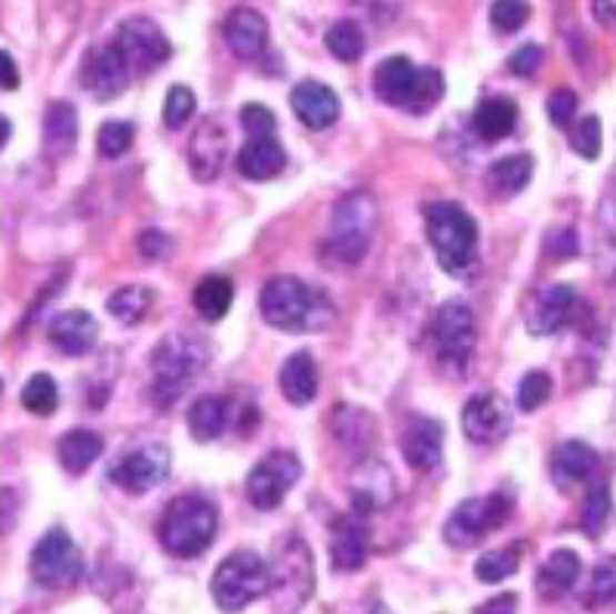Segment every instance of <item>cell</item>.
Returning a JSON list of instances; mask_svg holds the SVG:
<instances>
[{
	"label": "cell",
	"mask_w": 616,
	"mask_h": 614,
	"mask_svg": "<svg viewBox=\"0 0 616 614\" xmlns=\"http://www.w3.org/2000/svg\"><path fill=\"white\" fill-rule=\"evenodd\" d=\"M425 235L447 275L453 279L468 275V269L478 260V223L472 220L466 208L453 201L432 204L425 210Z\"/></svg>",
	"instance_id": "6da1fadb"
},
{
	"label": "cell",
	"mask_w": 616,
	"mask_h": 614,
	"mask_svg": "<svg viewBox=\"0 0 616 614\" xmlns=\"http://www.w3.org/2000/svg\"><path fill=\"white\" fill-rule=\"evenodd\" d=\"M216 531H220L216 506L198 494H182L176 501H170L158 522V541L170 556L192 558L201 556L216 541Z\"/></svg>",
	"instance_id": "7a4b0ae2"
},
{
	"label": "cell",
	"mask_w": 616,
	"mask_h": 614,
	"mask_svg": "<svg viewBox=\"0 0 616 614\" xmlns=\"http://www.w3.org/2000/svg\"><path fill=\"white\" fill-rule=\"evenodd\" d=\"M274 614H300L315 593V558L300 534H284L269 562Z\"/></svg>",
	"instance_id": "3957f363"
},
{
	"label": "cell",
	"mask_w": 616,
	"mask_h": 614,
	"mask_svg": "<svg viewBox=\"0 0 616 614\" xmlns=\"http://www.w3.org/2000/svg\"><path fill=\"white\" fill-rule=\"evenodd\" d=\"M260 312L281 331H317L333 319L327 300L293 275H277L262 288Z\"/></svg>",
	"instance_id": "277c9868"
},
{
	"label": "cell",
	"mask_w": 616,
	"mask_h": 614,
	"mask_svg": "<svg viewBox=\"0 0 616 614\" xmlns=\"http://www.w3.org/2000/svg\"><path fill=\"white\" fill-rule=\"evenodd\" d=\"M380 223V208L376 198L370 192H349L345 198L336 201L333 208V220H330V238L324 256L330 263L340 265H357L370 251V241Z\"/></svg>",
	"instance_id": "5b68a950"
},
{
	"label": "cell",
	"mask_w": 616,
	"mask_h": 614,
	"mask_svg": "<svg viewBox=\"0 0 616 614\" xmlns=\"http://www.w3.org/2000/svg\"><path fill=\"white\" fill-rule=\"evenodd\" d=\"M206 343L194 334H166L151 352V371H154V402L170 405L176 402L185 383L206 364Z\"/></svg>",
	"instance_id": "8992f818"
},
{
	"label": "cell",
	"mask_w": 616,
	"mask_h": 614,
	"mask_svg": "<svg viewBox=\"0 0 616 614\" xmlns=\"http://www.w3.org/2000/svg\"><path fill=\"white\" fill-rule=\"evenodd\" d=\"M210 590L225 612H241L269 593V562L253 550H234L220 562Z\"/></svg>",
	"instance_id": "52a82bcc"
},
{
	"label": "cell",
	"mask_w": 616,
	"mask_h": 614,
	"mask_svg": "<svg viewBox=\"0 0 616 614\" xmlns=\"http://www.w3.org/2000/svg\"><path fill=\"white\" fill-rule=\"evenodd\" d=\"M512 516V501L506 494H487V497H472L463 501L444 522V541L451 546H475L484 541L491 531L503 529Z\"/></svg>",
	"instance_id": "ba28073f"
},
{
	"label": "cell",
	"mask_w": 616,
	"mask_h": 614,
	"mask_svg": "<svg viewBox=\"0 0 616 614\" xmlns=\"http://www.w3.org/2000/svg\"><path fill=\"white\" fill-rule=\"evenodd\" d=\"M28 568H31L34 584L47 586V590H65L83 572L81 550H78V544L62 529L47 531L41 541H38V546L31 550Z\"/></svg>",
	"instance_id": "9c48e42d"
},
{
	"label": "cell",
	"mask_w": 616,
	"mask_h": 614,
	"mask_svg": "<svg viewBox=\"0 0 616 614\" xmlns=\"http://www.w3.org/2000/svg\"><path fill=\"white\" fill-rule=\"evenodd\" d=\"M300 475L302 463L293 451H272L246 475V497L256 510H265V513L277 510L293 485L300 482Z\"/></svg>",
	"instance_id": "30bf717a"
},
{
	"label": "cell",
	"mask_w": 616,
	"mask_h": 614,
	"mask_svg": "<svg viewBox=\"0 0 616 614\" xmlns=\"http://www.w3.org/2000/svg\"><path fill=\"white\" fill-rule=\"evenodd\" d=\"M114 47L121 50L123 62L133 74H149L170 59V41H166L164 29L158 22L145 19V16L123 19Z\"/></svg>",
	"instance_id": "8fae6325"
},
{
	"label": "cell",
	"mask_w": 616,
	"mask_h": 614,
	"mask_svg": "<svg viewBox=\"0 0 616 614\" xmlns=\"http://www.w3.org/2000/svg\"><path fill=\"white\" fill-rule=\"evenodd\" d=\"M432 343H435L441 362L463 368L472 359L475 343H478V328H475L472 309L460 300H447L438 309L435 324H432Z\"/></svg>",
	"instance_id": "7c38bea8"
},
{
	"label": "cell",
	"mask_w": 616,
	"mask_h": 614,
	"mask_svg": "<svg viewBox=\"0 0 616 614\" xmlns=\"http://www.w3.org/2000/svg\"><path fill=\"white\" fill-rule=\"evenodd\" d=\"M512 430V411L508 402L496 392H478L463 407V433L475 445H496Z\"/></svg>",
	"instance_id": "4fadbf2b"
},
{
	"label": "cell",
	"mask_w": 616,
	"mask_h": 614,
	"mask_svg": "<svg viewBox=\"0 0 616 614\" xmlns=\"http://www.w3.org/2000/svg\"><path fill=\"white\" fill-rule=\"evenodd\" d=\"M170 470V454L161 445H145L123 454L121 461L111 466V482L127 494H149L158 482H164Z\"/></svg>",
	"instance_id": "5bb4252c"
},
{
	"label": "cell",
	"mask_w": 616,
	"mask_h": 614,
	"mask_svg": "<svg viewBox=\"0 0 616 614\" xmlns=\"http://www.w3.org/2000/svg\"><path fill=\"white\" fill-rule=\"evenodd\" d=\"M401 454L416 473H435L444 457V426L432 417H411L401 433Z\"/></svg>",
	"instance_id": "9a60e30c"
},
{
	"label": "cell",
	"mask_w": 616,
	"mask_h": 614,
	"mask_svg": "<svg viewBox=\"0 0 616 614\" xmlns=\"http://www.w3.org/2000/svg\"><path fill=\"white\" fill-rule=\"evenodd\" d=\"M576 293L570 284H548L536 293L534 306L527 312V331L534 336H552L574 319Z\"/></svg>",
	"instance_id": "2e32d148"
},
{
	"label": "cell",
	"mask_w": 616,
	"mask_h": 614,
	"mask_svg": "<svg viewBox=\"0 0 616 614\" xmlns=\"http://www.w3.org/2000/svg\"><path fill=\"white\" fill-rule=\"evenodd\" d=\"M290 105L309 130H327L340 121V97L321 81H302L290 93Z\"/></svg>",
	"instance_id": "e0dca14e"
},
{
	"label": "cell",
	"mask_w": 616,
	"mask_h": 614,
	"mask_svg": "<svg viewBox=\"0 0 616 614\" xmlns=\"http://www.w3.org/2000/svg\"><path fill=\"white\" fill-rule=\"evenodd\" d=\"M225 158H229V133L222 130L220 121H206L198 127V133L189 142V164L194 180H216L225 168Z\"/></svg>",
	"instance_id": "ac0fdd59"
},
{
	"label": "cell",
	"mask_w": 616,
	"mask_h": 614,
	"mask_svg": "<svg viewBox=\"0 0 616 614\" xmlns=\"http://www.w3.org/2000/svg\"><path fill=\"white\" fill-rule=\"evenodd\" d=\"M130 78H133V71L127 69L121 50L114 43L102 47L97 53H90L87 69H83V81H87V87L93 90L97 99L121 97L127 84H130Z\"/></svg>",
	"instance_id": "d6986e66"
},
{
	"label": "cell",
	"mask_w": 616,
	"mask_h": 614,
	"mask_svg": "<svg viewBox=\"0 0 616 614\" xmlns=\"http://www.w3.org/2000/svg\"><path fill=\"white\" fill-rule=\"evenodd\" d=\"M222 34H225V43L232 47V53L244 59H256L269 47V22L265 16L250 7L232 10L222 26Z\"/></svg>",
	"instance_id": "ffe728a7"
},
{
	"label": "cell",
	"mask_w": 616,
	"mask_h": 614,
	"mask_svg": "<svg viewBox=\"0 0 616 614\" xmlns=\"http://www.w3.org/2000/svg\"><path fill=\"white\" fill-rule=\"evenodd\" d=\"M50 340L59 352L65 355H87L97 346L99 324L90 312L83 309H69L62 315H55L50 322Z\"/></svg>",
	"instance_id": "44dd1931"
},
{
	"label": "cell",
	"mask_w": 616,
	"mask_h": 614,
	"mask_svg": "<svg viewBox=\"0 0 616 614\" xmlns=\"http://www.w3.org/2000/svg\"><path fill=\"white\" fill-rule=\"evenodd\" d=\"M416 78H420V69L413 66L411 59L392 57L376 66V71H373V87H376V97L383 99V102L407 109L413 90H416Z\"/></svg>",
	"instance_id": "7402d4cb"
},
{
	"label": "cell",
	"mask_w": 616,
	"mask_h": 614,
	"mask_svg": "<svg viewBox=\"0 0 616 614\" xmlns=\"http://www.w3.org/2000/svg\"><path fill=\"white\" fill-rule=\"evenodd\" d=\"M234 164H238V173L246 180H274L287 164V152L281 149V142L274 137H250V142L238 152Z\"/></svg>",
	"instance_id": "603a6c76"
},
{
	"label": "cell",
	"mask_w": 616,
	"mask_h": 614,
	"mask_svg": "<svg viewBox=\"0 0 616 614\" xmlns=\"http://www.w3.org/2000/svg\"><path fill=\"white\" fill-rule=\"evenodd\" d=\"M367 558V534L355 516H343L333 522L330 534V562L340 572H357Z\"/></svg>",
	"instance_id": "cb8c5ba5"
},
{
	"label": "cell",
	"mask_w": 616,
	"mask_h": 614,
	"mask_svg": "<svg viewBox=\"0 0 616 614\" xmlns=\"http://www.w3.org/2000/svg\"><path fill=\"white\" fill-rule=\"evenodd\" d=\"M595 470H598V454L586 442H562L552 451V479L562 489L586 482Z\"/></svg>",
	"instance_id": "d4e9b609"
},
{
	"label": "cell",
	"mask_w": 616,
	"mask_h": 614,
	"mask_svg": "<svg viewBox=\"0 0 616 614\" xmlns=\"http://www.w3.org/2000/svg\"><path fill=\"white\" fill-rule=\"evenodd\" d=\"M583 572V562L576 556L574 550H555L548 553V558L539 565L536 574V590L543 600H562L567 590H574V584L579 581Z\"/></svg>",
	"instance_id": "484cf974"
},
{
	"label": "cell",
	"mask_w": 616,
	"mask_h": 614,
	"mask_svg": "<svg viewBox=\"0 0 616 614\" xmlns=\"http://www.w3.org/2000/svg\"><path fill=\"white\" fill-rule=\"evenodd\" d=\"M277 383L290 405H309L317 395V362L309 352H293L287 362L281 364Z\"/></svg>",
	"instance_id": "4316f807"
},
{
	"label": "cell",
	"mask_w": 616,
	"mask_h": 614,
	"mask_svg": "<svg viewBox=\"0 0 616 614\" xmlns=\"http://www.w3.org/2000/svg\"><path fill=\"white\" fill-rule=\"evenodd\" d=\"M78 142V112L71 102H50L43 114V149L50 158L69 154Z\"/></svg>",
	"instance_id": "83f0119b"
},
{
	"label": "cell",
	"mask_w": 616,
	"mask_h": 614,
	"mask_svg": "<svg viewBox=\"0 0 616 614\" xmlns=\"http://www.w3.org/2000/svg\"><path fill=\"white\" fill-rule=\"evenodd\" d=\"M102 435L90 433V430H71L59 439L55 445V454H59V463L62 470L71 475L87 473L93 463L102 457Z\"/></svg>",
	"instance_id": "f1b7e54d"
},
{
	"label": "cell",
	"mask_w": 616,
	"mask_h": 614,
	"mask_svg": "<svg viewBox=\"0 0 616 614\" xmlns=\"http://www.w3.org/2000/svg\"><path fill=\"white\" fill-rule=\"evenodd\" d=\"M518 124V105L508 97H491L475 109V133L484 142L506 140Z\"/></svg>",
	"instance_id": "f546056e"
},
{
	"label": "cell",
	"mask_w": 616,
	"mask_h": 614,
	"mask_svg": "<svg viewBox=\"0 0 616 614\" xmlns=\"http://www.w3.org/2000/svg\"><path fill=\"white\" fill-rule=\"evenodd\" d=\"M534 177V158L531 154H508L493 161L487 170V185L496 198H512L527 189V182Z\"/></svg>",
	"instance_id": "4dcf8cb0"
},
{
	"label": "cell",
	"mask_w": 616,
	"mask_h": 614,
	"mask_svg": "<svg viewBox=\"0 0 616 614\" xmlns=\"http://www.w3.org/2000/svg\"><path fill=\"white\" fill-rule=\"evenodd\" d=\"M189 433L198 442H213L220 439L225 423H229V402L222 395H198L192 405H189Z\"/></svg>",
	"instance_id": "1f68e13d"
},
{
	"label": "cell",
	"mask_w": 616,
	"mask_h": 614,
	"mask_svg": "<svg viewBox=\"0 0 616 614\" xmlns=\"http://www.w3.org/2000/svg\"><path fill=\"white\" fill-rule=\"evenodd\" d=\"M333 435H336L349 451L367 454L373 439H376V423H373V417H370L367 411L343 405L333 414Z\"/></svg>",
	"instance_id": "d6a6232c"
},
{
	"label": "cell",
	"mask_w": 616,
	"mask_h": 614,
	"mask_svg": "<svg viewBox=\"0 0 616 614\" xmlns=\"http://www.w3.org/2000/svg\"><path fill=\"white\" fill-rule=\"evenodd\" d=\"M234 300V284L225 275H206L198 281L192 293V303L204 322H222L229 315Z\"/></svg>",
	"instance_id": "836d02e7"
},
{
	"label": "cell",
	"mask_w": 616,
	"mask_h": 614,
	"mask_svg": "<svg viewBox=\"0 0 616 614\" xmlns=\"http://www.w3.org/2000/svg\"><path fill=\"white\" fill-rule=\"evenodd\" d=\"M154 306V291L145 284H127L109 296V315L121 324H139Z\"/></svg>",
	"instance_id": "e575fe53"
},
{
	"label": "cell",
	"mask_w": 616,
	"mask_h": 614,
	"mask_svg": "<svg viewBox=\"0 0 616 614\" xmlns=\"http://www.w3.org/2000/svg\"><path fill=\"white\" fill-rule=\"evenodd\" d=\"M22 407L38 414V417H50L59 407V386L50 374H34L22 386Z\"/></svg>",
	"instance_id": "d590c367"
},
{
	"label": "cell",
	"mask_w": 616,
	"mask_h": 614,
	"mask_svg": "<svg viewBox=\"0 0 616 614\" xmlns=\"http://www.w3.org/2000/svg\"><path fill=\"white\" fill-rule=\"evenodd\" d=\"M521 565V550L518 546H506V550H493L475 562V577L481 584H499L506 581L508 574L518 572Z\"/></svg>",
	"instance_id": "8d00e7d4"
},
{
	"label": "cell",
	"mask_w": 616,
	"mask_h": 614,
	"mask_svg": "<svg viewBox=\"0 0 616 614\" xmlns=\"http://www.w3.org/2000/svg\"><path fill=\"white\" fill-rule=\"evenodd\" d=\"M324 41H327L330 53L340 59V62H357L361 53H364V34H361V29H357L352 19H343V22L330 26Z\"/></svg>",
	"instance_id": "74e56055"
},
{
	"label": "cell",
	"mask_w": 616,
	"mask_h": 614,
	"mask_svg": "<svg viewBox=\"0 0 616 614\" xmlns=\"http://www.w3.org/2000/svg\"><path fill=\"white\" fill-rule=\"evenodd\" d=\"M441 97H444V74L438 69H420L416 90L407 102V112L425 114L432 105H438Z\"/></svg>",
	"instance_id": "f35d334b"
},
{
	"label": "cell",
	"mask_w": 616,
	"mask_h": 614,
	"mask_svg": "<svg viewBox=\"0 0 616 614\" xmlns=\"http://www.w3.org/2000/svg\"><path fill=\"white\" fill-rule=\"evenodd\" d=\"M198 112V97L185 84H173L164 99V124L170 130H179L192 121V114Z\"/></svg>",
	"instance_id": "ab89813d"
},
{
	"label": "cell",
	"mask_w": 616,
	"mask_h": 614,
	"mask_svg": "<svg viewBox=\"0 0 616 614\" xmlns=\"http://www.w3.org/2000/svg\"><path fill=\"white\" fill-rule=\"evenodd\" d=\"M97 145L102 158H121L133 145V124H127V121H105V124L99 127Z\"/></svg>",
	"instance_id": "60d3db41"
},
{
	"label": "cell",
	"mask_w": 616,
	"mask_h": 614,
	"mask_svg": "<svg viewBox=\"0 0 616 614\" xmlns=\"http://www.w3.org/2000/svg\"><path fill=\"white\" fill-rule=\"evenodd\" d=\"M527 19H531V3L527 0H493L491 22L496 31L512 34V31L524 29Z\"/></svg>",
	"instance_id": "b9f144b4"
},
{
	"label": "cell",
	"mask_w": 616,
	"mask_h": 614,
	"mask_svg": "<svg viewBox=\"0 0 616 614\" xmlns=\"http://www.w3.org/2000/svg\"><path fill=\"white\" fill-rule=\"evenodd\" d=\"M607 516H610V491H607V485H598V489L589 491L579 522H583L586 534L598 537L604 529V522H607Z\"/></svg>",
	"instance_id": "7bdbcfd3"
},
{
	"label": "cell",
	"mask_w": 616,
	"mask_h": 614,
	"mask_svg": "<svg viewBox=\"0 0 616 614\" xmlns=\"http://www.w3.org/2000/svg\"><path fill=\"white\" fill-rule=\"evenodd\" d=\"M570 145H574V152L579 154V158L595 161V158L602 154V121H598L595 114L583 118V121L574 127V133H570Z\"/></svg>",
	"instance_id": "ee69618b"
},
{
	"label": "cell",
	"mask_w": 616,
	"mask_h": 614,
	"mask_svg": "<svg viewBox=\"0 0 616 614\" xmlns=\"http://www.w3.org/2000/svg\"><path fill=\"white\" fill-rule=\"evenodd\" d=\"M548 395H552V378H548L546 371H531L521 380L518 407L521 411H536V407L546 405Z\"/></svg>",
	"instance_id": "f6af8a7d"
},
{
	"label": "cell",
	"mask_w": 616,
	"mask_h": 614,
	"mask_svg": "<svg viewBox=\"0 0 616 614\" xmlns=\"http://www.w3.org/2000/svg\"><path fill=\"white\" fill-rule=\"evenodd\" d=\"M241 127L250 137H272L277 121H274L272 109H265L260 102H246L244 109H241Z\"/></svg>",
	"instance_id": "bcb514c9"
},
{
	"label": "cell",
	"mask_w": 616,
	"mask_h": 614,
	"mask_svg": "<svg viewBox=\"0 0 616 614\" xmlns=\"http://www.w3.org/2000/svg\"><path fill=\"white\" fill-rule=\"evenodd\" d=\"M576 109H579V102H576V93H574V90H567V87L555 90V93H552V97H548V102H546L548 121H552L555 127L570 124V121L576 118Z\"/></svg>",
	"instance_id": "7dc6e473"
},
{
	"label": "cell",
	"mask_w": 616,
	"mask_h": 614,
	"mask_svg": "<svg viewBox=\"0 0 616 614\" xmlns=\"http://www.w3.org/2000/svg\"><path fill=\"white\" fill-rule=\"evenodd\" d=\"M616 602V572L602 565L595 577H592V590H589V608H602V605H610Z\"/></svg>",
	"instance_id": "c3c4849f"
},
{
	"label": "cell",
	"mask_w": 616,
	"mask_h": 614,
	"mask_svg": "<svg viewBox=\"0 0 616 614\" xmlns=\"http://www.w3.org/2000/svg\"><path fill=\"white\" fill-rule=\"evenodd\" d=\"M543 59H546L543 47L527 43V47H521V50L512 53V59H508V71H512V74H518V78H531V74H536V69L543 66Z\"/></svg>",
	"instance_id": "681fc988"
},
{
	"label": "cell",
	"mask_w": 616,
	"mask_h": 614,
	"mask_svg": "<svg viewBox=\"0 0 616 614\" xmlns=\"http://www.w3.org/2000/svg\"><path fill=\"white\" fill-rule=\"evenodd\" d=\"M137 248L145 260H166V256L173 253V241H170V235H164V232H158V229H145V232L139 235Z\"/></svg>",
	"instance_id": "f907efd6"
},
{
	"label": "cell",
	"mask_w": 616,
	"mask_h": 614,
	"mask_svg": "<svg viewBox=\"0 0 616 614\" xmlns=\"http://www.w3.org/2000/svg\"><path fill=\"white\" fill-rule=\"evenodd\" d=\"M546 251L558 260H567V256H576L579 251V241H576L574 229H562V232H552L546 241Z\"/></svg>",
	"instance_id": "816d5d0a"
},
{
	"label": "cell",
	"mask_w": 616,
	"mask_h": 614,
	"mask_svg": "<svg viewBox=\"0 0 616 614\" xmlns=\"http://www.w3.org/2000/svg\"><path fill=\"white\" fill-rule=\"evenodd\" d=\"M472 614H518V596L515 593H503V596H493L484 605H478Z\"/></svg>",
	"instance_id": "f5cc1de1"
},
{
	"label": "cell",
	"mask_w": 616,
	"mask_h": 614,
	"mask_svg": "<svg viewBox=\"0 0 616 614\" xmlns=\"http://www.w3.org/2000/svg\"><path fill=\"white\" fill-rule=\"evenodd\" d=\"M19 513V497L10 489H0V534H7Z\"/></svg>",
	"instance_id": "db71d44e"
},
{
	"label": "cell",
	"mask_w": 616,
	"mask_h": 614,
	"mask_svg": "<svg viewBox=\"0 0 616 614\" xmlns=\"http://www.w3.org/2000/svg\"><path fill=\"white\" fill-rule=\"evenodd\" d=\"M19 66H16V59L7 53V50H0V90H16L19 87Z\"/></svg>",
	"instance_id": "11a10c76"
},
{
	"label": "cell",
	"mask_w": 616,
	"mask_h": 614,
	"mask_svg": "<svg viewBox=\"0 0 616 614\" xmlns=\"http://www.w3.org/2000/svg\"><path fill=\"white\" fill-rule=\"evenodd\" d=\"M592 10H595V19L602 22L604 29L616 31V3L614 0H595V3H592Z\"/></svg>",
	"instance_id": "9f6ffc18"
},
{
	"label": "cell",
	"mask_w": 616,
	"mask_h": 614,
	"mask_svg": "<svg viewBox=\"0 0 616 614\" xmlns=\"http://www.w3.org/2000/svg\"><path fill=\"white\" fill-rule=\"evenodd\" d=\"M10 137H13V124H10V121H7V118L0 114V149H3L7 142H10Z\"/></svg>",
	"instance_id": "6f0895ef"
},
{
	"label": "cell",
	"mask_w": 616,
	"mask_h": 614,
	"mask_svg": "<svg viewBox=\"0 0 616 614\" xmlns=\"http://www.w3.org/2000/svg\"><path fill=\"white\" fill-rule=\"evenodd\" d=\"M0 390H3V383H0Z\"/></svg>",
	"instance_id": "680465c9"
},
{
	"label": "cell",
	"mask_w": 616,
	"mask_h": 614,
	"mask_svg": "<svg viewBox=\"0 0 616 614\" xmlns=\"http://www.w3.org/2000/svg\"><path fill=\"white\" fill-rule=\"evenodd\" d=\"M373 614H383V612H373Z\"/></svg>",
	"instance_id": "91938a15"
}]
</instances>
